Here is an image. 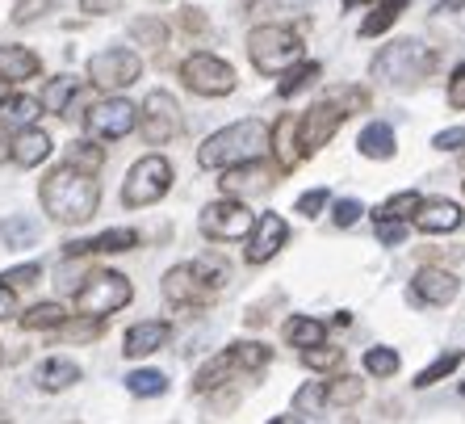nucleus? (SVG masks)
<instances>
[{"instance_id":"obj_1","label":"nucleus","mask_w":465,"mask_h":424,"mask_svg":"<svg viewBox=\"0 0 465 424\" xmlns=\"http://www.w3.org/2000/svg\"><path fill=\"white\" fill-rule=\"evenodd\" d=\"M38 197H43V210L54 223H88V218L97 215L101 189L93 181V173H80L72 164H59V168H51L43 177Z\"/></svg>"},{"instance_id":"obj_2","label":"nucleus","mask_w":465,"mask_h":424,"mask_svg":"<svg viewBox=\"0 0 465 424\" xmlns=\"http://www.w3.org/2000/svg\"><path fill=\"white\" fill-rule=\"evenodd\" d=\"M269 126L260 118L231 122L223 131H214L202 147H197V164L202 168H235V164H252L269 152Z\"/></svg>"},{"instance_id":"obj_3","label":"nucleus","mask_w":465,"mask_h":424,"mask_svg":"<svg viewBox=\"0 0 465 424\" xmlns=\"http://www.w3.org/2000/svg\"><path fill=\"white\" fill-rule=\"evenodd\" d=\"M432 72V51L415 38H399L378 51L373 59V80L386 88H407V85H420L423 76Z\"/></svg>"},{"instance_id":"obj_4","label":"nucleus","mask_w":465,"mask_h":424,"mask_svg":"<svg viewBox=\"0 0 465 424\" xmlns=\"http://www.w3.org/2000/svg\"><path fill=\"white\" fill-rule=\"evenodd\" d=\"M248 55H252V67L264 72V76H282L285 67H293L302 59V43L298 34L285 30V25H256L248 34Z\"/></svg>"},{"instance_id":"obj_5","label":"nucleus","mask_w":465,"mask_h":424,"mask_svg":"<svg viewBox=\"0 0 465 424\" xmlns=\"http://www.w3.org/2000/svg\"><path fill=\"white\" fill-rule=\"evenodd\" d=\"M130 298H134V290H130L126 278H122V273H114V269H101V273H93V278L80 286L76 311H80V316H88V319H101V316L122 311Z\"/></svg>"},{"instance_id":"obj_6","label":"nucleus","mask_w":465,"mask_h":424,"mask_svg":"<svg viewBox=\"0 0 465 424\" xmlns=\"http://www.w3.org/2000/svg\"><path fill=\"white\" fill-rule=\"evenodd\" d=\"M168 189H173V164L163 160V156H143V160L126 173L122 202L139 210V207H152V202H160Z\"/></svg>"},{"instance_id":"obj_7","label":"nucleus","mask_w":465,"mask_h":424,"mask_svg":"<svg viewBox=\"0 0 465 424\" xmlns=\"http://www.w3.org/2000/svg\"><path fill=\"white\" fill-rule=\"evenodd\" d=\"M181 80H184V88H193L202 97H227V93H235V67L210 51L189 55L181 64Z\"/></svg>"},{"instance_id":"obj_8","label":"nucleus","mask_w":465,"mask_h":424,"mask_svg":"<svg viewBox=\"0 0 465 424\" xmlns=\"http://www.w3.org/2000/svg\"><path fill=\"white\" fill-rule=\"evenodd\" d=\"M139 76H143V59L134 51H126V46H109V51L88 59V80L97 88H105V93L130 88Z\"/></svg>"},{"instance_id":"obj_9","label":"nucleus","mask_w":465,"mask_h":424,"mask_svg":"<svg viewBox=\"0 0 465 424\" xmlns=\"http://www.w3.org/2000/svg\"><path fill=\"white\" fill-rule=\"evenodd\" d=\"M252 223H256V215H252L248 202H239V197H223V202H210V207L202 210V236L223 239V244L248 239Z\"/></svg>"},{"instance_id":"obj_10","label":"nucleus","mask_w":465,"mask_h":424,"mask_svg":"<svg viewBox=\"0 0 465 424\" xmlns=\"http://www.w3.org/2000/svg\"><path fill=\"white\" fill-rule=\"evenodd\" d=\"M139 126H143V139L152 143V147L176 139L181 135V106H176L173 93H163V88L147 93V101L139 109Z\"/></svg>"},{"instance_id":"obj_11","label":"nucleus","mask_w":465,"mask_h":424,"mask_svg":"<svg viewBox=\"0 0 465 424\" xmlns=\"http://www.w3.org/2000/svg\"><path fill=\"white\" fill-rule=\"evenodd\" d=\"M344 118H348V109L340 106V101H323V106L306 109L302 118H298V126H293V135H298V156L319 152V147L340 131V122Z\"/></svg>"},{"instance_id":"obj_12","label":"nucleus","mask_w":465,"mask_h":424,"mask_svg":"<svg viewBox=\"0 0 465 424\" xmlns=\"http://www.w3.org/2000/svg\"><path fill=\"white\" fill-rule=\"evenodd\" d=\"M88 135L93 139H126L139 126V109L130 106L126 97H105L88 109Z\"/></svg>"},{"instance_id":"obj_13","label":"nucleus","mask_w":465,"mask_h":424,"mask_svg":"<svg viewBox=\"0 0 465 424\" xmlns=\"http://www.w3.org/2000/svg\"><path fill=\"white\" fill-rule=\"evenodd\" d=\"M285 239H290V223L282 215H260L248 231V252L243 257H248V265H264L285 248Z\"/></svg>"},{"instance_id":"obj_14","label":"nucleus","mask_w":465,"mask_h":424,"mask_svg":"<svg viewBox=\"0 0 465 424\" xmlns=\"http://www.w3.org/2000/svg\"><path fill=\"white\" fill-rule=\"evenodd\" d=\"M163 298L173 307H202L214 298V290L197 278L193 265H176V269L163 273Z\"/></svg>"},{"instance_id":"obj_15","label":"nucleus","mask_w":465,"mask_h":424,"mask_svg":"<svg viewBox=\"0 0 465 424\" xmlns=\"http://www.w3.org/2000/svg\"><path fill=\"white\" fill-rule=\"evenodd\" d=\"M411 290L420 303L428 307H444V303H453L457 290H461V282H457L449 269H436V265H423L420 273L411 278Z\"/></svg>"},{"instance_id":"obj_16","label":"nucleus","mask_w":465,"mask_h":424,"mask_svg":"<svg viewBox=\"0 0 465 424\" xmlns=\"http://www.w3.org/2000/svg\"><path fill=\"white\" fill-rule=\"evenodd\" d=\"M461 207L457 202H449V197H428V202H420V210H415V227L428 231V236H444V231H457L461 227Z\"/></svg>"},{"instance_id":"obj_17","label":"nucleus","mask_w":465,"mask_h":424,"mask_svg":"<svg viewBox=\"0 0 465 424\" xmlns=\"http://www.w3.org/2000/svg\"><path fill=\"white\" fill-rule=\"evenodd\" d=\"M168 337H173V328L163 324V319H143V324H134L126 332L122 353H126V358H147V353H155V348L168 345Z\"/></svg>"},{"instance_id":"obj_18","label":"nucleus","mask_w":465,"mask_h":424,"mask_svg":"<svg viewBox=\"0 0 465 424\" xmlns=\"http://www.w3.org/2000/svg\"><path fill=\"white\" fill-rule=\"evenodd\" d=\"M269 181H272V173L269 168H264V164L260 160H252V164H235V168H227V173H223V181H218V186H223V194H260V189H269Z\"/></svg>"},{"instance_id":"obj_19","label":"nucleus","mask_w":465,"mask_h":424,"mask_svg":"<svg viewBox=\"0 0 465 424\" xmlns=\"http://www.w3.org/2000/svg\"><path fill=\"white\" fill-rule=\"evenodd\" d=\"M139 244V231L134 227H109L93 239H76V244H67V257H88V252H126Z\"/></svg>"},{"instance_id":"obj_20","label":"nucleus","mask_w":465,"mask_h":424,"mask_svg":"<svg viewBox=\"0 0 465 424\" xmlns=\"http://www.w3.org/2000/svg\"><path fill=\"white\" fill-rule=\"evenodd\" d=\"M38 67H43V59L34 51H25V46H0V80L5 85L38 76Z\"/></svg>"},{"instance_id":"obj_21","label":"nucleus","mask_w":465,"mask_h":424,"mask_svg":"<svg viewBox=\"0 0 465 424\" xmlns=\"http://www.w3.org/2000/svg\"><path fill=\"white\" fill-rule=\"evenodd\" d=\"M51 156V135L38 131V126H25L17 139H13V160L22 164V168H34V164H43Z\"/></svg>"},{"instance_id":"obj_22","label":"nucleus","mask_w":465,"mask_h":424,"mask_svg":"<svg viewBox=\"0 0 465 424\" xmlns=\"http://www.w3.org/2000/svg\"><path fill=\"white\" fill-rule=\"evenodd\" d=\"M357 147L369 160H390V156H394V131H390V122H369L365 131H361Z\"/></svg>"},{"instance_id":"obj_23","label":"nucleus","mask_w":465,"mask_h":424,"mask_svg":"<svg viewBox=\"0 0 465 424\" xmlns=\"http://www.w3.org/2000/svg\"><path fill=\"white\" fill-rule=\"evenodd\" d=\"M43 114V106L34 97H0V126H17V131H25V126H34V118Z\"/></svg>"},{"instance_id":"obj_24","label":"nucleus","mask_w":465,"mask_h":424,"mask_svg":"<svg viewBox=\"0 0 465 424\" xmlns=\"http://www.w3.org/2000/svg\"><path fill=\"white\" fill-rule=\"evenodd\" d=\"M72 382H80V366L67 358H51L43 361V370H38V387L43 391H67Z\"/></svg>"},{"instance_id":"obj_25","label":"nucleus","mask_w":465,"mask_h":424,"mask_svg":"<svg viewBox=\"0 0 465 424\" xmlns=\"http://www.w3.org/2000/svg\"><path fill=\"white\" fill-rule=\"evenodd\" d=\"M231 374H239V370H235V361H231V353H227V348H223V353H218L214 361H206V366L197 370V379H193V391H197V395L218 391V387H223V382H227Z\"/></svg>"},{"instance_id":"obj_26","label":"nucleus","mask_w":465,"mask_h":424,"mask_svg":"<svg viewBox=\"0 0 465 424\" xmlns=\"http://www.w3.org/2000/svg\"><path fill=\"white\" fill-rule=\"evenodd\" d=\"M80 93V80L76 76H54V80H46V88H43V101L38 106L46 109V114H67V106H72V97Z\"/></svg>"},{"instance_id":"obj_27","label":"nucleus","mask_w":465,"mask_h":424,"mask_svg":"<svg viewBox=\"0 0 465 424\" xmlns=\"http://www.w3.org/2000/svg\"><path fill=\"white\" fill-rule=\"evenodd\" d=\"M227 353H231V361H235V370H243V374H256L272 361V348L260 345V340H239V345H231Z\"/></svg>"},{"instance_id":"obj_28","label":"nucleus","mask_w":465,"mask_h":424,"mask_svg":"<svg viewBox=\"0 0 465 424\" xmlns=\"http://www.w3.org/2000/svg\"><path fill=\"white\" fill-rule=\"evenodd\" d=\"M327 337V324H319V319L311 316H293L290 324H285V340H290L293 348H314V345H323Z\"/></svg>"},{"instance_id":"obj_29","label":"nucleus","mask_w":465,"mask_h":424,"mask_svg":"<svg viewBox=\"0 0 465 424\" xmlns=\"http://www.w3.org/2000/svg\"><path fill=\"white\" fill-rule=\"evenodd\" d=\"M420 202L423 197L415 194V189H402V194H394L390 202H381V207L373 210V218H378V223H407V218L420 210Z\"/></svg>"},{"instance_id":"obj_30","label":"nucleus","mask_w":465,"mask_h":424,"mask_svg":"<svg viewBox=\"0 0 465 424\" xmlns=\"http://www.w3.org/2000/svg\"><path fill=\"white\" fill-rule=\"evenodd\" d=\"M64 324H67V311L59 303H38L22 316L25 332H43V328H64Z\"/></svg>"},{"instance_id":"obj_31","label":"nucleus","mask_w":465,"mask_h":424,"mask_svg":"<svg viewBox=\"0 0 465 424\" xmlns=\"http://www.w3.org/2000/svg\"><path fill=\"white\" fill-rule=\"evenodd\" d=\"M407 9V0H381L378 9L369 13L365 22H361V34H365V38H373V34H381V30H390V25L399 22V13Z\"/></svg>"},{"instance_id":"obj_32","label":"nucleus","mask_w":465,"mask_h":424,"mask_svg":"<svg viewBox=\"0 0 465 424\" xmlns=\"http://www.w3.org/2000/svg\"><path fill=\"white\" fill-rule=\"evenodd\" d=\"M461 348H449V353H440V358L432 361V366H428V370H420L415 374V387H420V391H428V387H432V382H440V379H449V374L457 370V366H461Z\"/></svg>"},{"instance_id":"obj_33","label":"nucleus","mask_w":465,"mask_h":424,"mask_svg":"<svg viewBox=\"0 0 465 424\" xmlns=\"http://www.w3.org/2000/svg\"><path fill=\"white\" fill-rule=\"evenodd\" d=\"M126 391L139 395V399H155V395L168 391V379L160 370H134V374H126Z\"/></svg>"},{"instance_id":"obj_34","label":"nucleus","mask_w":465,"mask_h":424,"mask_svg":"<svg viewBox=\"0 0 465 424\" xmlns=\"http://www.w3.org/2000/svg\"><path fill=\"white\" fill-rule=\"evenodd\" d=\"M38 239V223L34 218H9V223H0V244L5 248H25Z\"/></svg>"},{"instance_id":"obj_35","label":"nucleus","mask_w":465,"mask_h":424,"mask_svg":"<svg viewBox=\"0 0 465 424\" xmlns=\"http://www.w3.org/2000/svg\"><path fill=\"white\" fill-rule=\"evenodd\" d=\"M130 38L139 46H163L168 43V25H163L160 17H134V22H130Z\"/></svg>"},{"instance_id":"obj_36","label":"nucleus","mask_w":465,"mask_h":424,"mask_svg":"<svg viewBox=\"0 0 465 424\" xmlns=\"http://www.w3.org/2000/svg\"><path fill=\"white\" fill-rule=\"evenodd\" d=\"M282 85H277V93L282 97H293V93H302V88H311L314 80H319V64H302V67H285L282 72Z\"/></svg>"},{"instance_id":"obj_37","label":"nucleus","mask_w":465,"mask_h":424,"mask_svg":"<svg viewBox=\"0 0 465 424\" xmlns=\"http://www.w3.org/2000/svg\"><path fill=\"white\" fill-rule=\"evenodd\" d=\"M302 366L306 370H340L344 366V348H331V345L302 348Z\"/></svg>"},{"instance_id":"obj_38","label":"nucleus","mask_w":465,"mask_h":424,"mask_svg":"<svg viewBox=\"0 0 465 424\" xmlns=\"http://www.w3.org/2000/svg\"><path fill=\"white\" fill-rule=\"evenodd\" d=\"M67 164L80 168V173H97L101 164H105V152H101L97 143H72L67 147Z\"/></svg>"},{"instance_id":"obj_39","label":"nucleus","mask_w":465,"mask_h":424,"mask_svg":"<svg viewBox=\"0 0 465 424\" xmlns=\"http://www.w3.org/2000/svg\"><path fill=\"white\" fill-rule=\"evenodd\" d=\"M365 370L373 374V379H394V374H399V353H394V348H386V345L369 348V353H365Z\"/></svg>"},{"instance_id":"obj_40","label":"nucleus","mask_w":465,"mask_h":424,"mask_svg":"<svg viewBox=\"0 0 465 424\" xmlns=\"http://www.w3.org/2000/svg\"><path fill=\"white\" fill-rule=\"evenodd\" d=\"M293 126H298V118H282L277 122V135H269V143H277V156H282V164L290 168L293 160H298V143H293Z\"/></svg>"},{"instance_id":"obj_41","label":"nucleus","mask_w":465,"mask_h":424,"mask_svg":"<svg viewBox=\"0 0 465 424\" xmlns=\"http://www.w3.org/2000/svg\"><path fill=\"white\" fill-rule=\"evenodd\" d=\"M323 403H327L323 382H306V387H298V395H293V412H298V416H314Z\"/></svg>"},{"instance_id":"obj_42","label":"nucleus","mask_w":465,"mask_h":424,"mask_svg":"<svg viewBox=\"0 0 465 424\" xmlns=\"http://www.w3.org/2000/svg\"><path fill=\"white\" fill-rule=\"evenodd\" d=\"M323 391H327V399H331V403H340V408H344V403H357L361 395H365V382L352 379V374H344V379H336L331 387H323Z\"/></svg>"},{"instance_id":"obj_43","label":"nucleus","mask_w":465,"mask_h":424,"mask_svg":"<svg viewBox=\"0 0 465 424\" xmlns=\"http://www.w3.org/2000/svg\"><path fill=\"white\" fill-rule=\"evenodd\" d=\"M38 278H43V269H38V265H17V269H9V273H0V286H34L38 282Z\"/></svg>"},{"instance_id":"obj_44","label":"nucleus","mask_w":465,"mask_h":424,"mask_svg":"<svg viewBox=\"0 0 465 424\" xmlns=\"http://www.w3.org/2000/svg\"><path fill=\"white\" fill-rule=\"evenodd\" d=\"M361 215H365V207H361L357 197H340V202H336V215H331V218H336V227H352Z\"/></svg>"},{"instance_id":"obj_45","label":"nucleus","mask_w":465,"mask_h":424,"mask_svg":"<svg viewBox=\"0 0 465 424\" xmlns=\"http://www.w3.org/2000/svg\"><path fill=\"white\" fill-rule=\"evenodd\" d=\"M323 207H327V189H306V194L298 197V215H306V218H314Z\"/></svg>"},{"instance_id":"obj_46","label":"nucleus","mask_w":465,"mask_h":424,"mask_svg":"<svg viewBox=\"0 0 465 424\" xmlns=\"http://www.w3.org/2000/svg\"><path fill=\"white\" fill-rule=\"evenodd\" d=\"M432 147H440V152H461L465 147V126H449V131H440L432 139Z\"/></svg>"},{"instance_id":"obj_47","label":"nucleus","mask_w":465,"mask_h":424,"mask_svg":"<svg viewBox=\"0 0 465 424\" xmlns=\"http://www.w3.org/2000/svg\"><path fill=\"white\" fill-rule=\"evenodd\" d=\"M449 106L465 109V64L453 72V85H449Z\"/></svg>"},{"instance_id":"obj_48","label":"nucleus","mask_w":465,"mask_h":424,"mask_svg":"<svg viewBox=\"0 0 465 424\" xmlns=\"http://www.w3.org/2000/svg\"><path fill=\"white\" fill-rule=\"evenodd\" d=\"M402 236H407V227H402V223H378V239H381V244H402Z\"/></svg>"},{"instance_id":"obj_49","label":"nucleus","mask_w":465,"mask_h":424,"mask_svg":"<svg viewBox=\"0 0 465 424\" xmlns=\"http://www.w3.org/2000/svg\"><path fill=\"white\" fill-rule=\"evenodd\" d=\"M9 316H17V298H13L9 286H0V319H9Z\"/></svg>"},{"instance_id":"obj_50","label":"nucleus","mask_w":465,"mask_h":424,"mask_svg":"<svg viewBox=\"0 0 465 424\" xmlns=\"http://www.w3.org/2000/svg\"><path fill=\"white\" fill-rule=\"evenodd\" d=\"M80 9L84 13H109V9H118V0H80Z\"/></svg>"},{"instance_id":"obj_51","label":"nucleus","mask_w":465,"mask_h":424,"mask_svg":"<svg viewBox=\"0 0 465 424\" xmlns=\"http://www.w3.org/2000/svg\"><path fill=\"white\" fill-rule=\"evenodd\" d=\"M181 22H184V30H202V25H206V22H202V13H197V9H184V17H181Z\"/></svg>"},{"instance_id":"obj_52","label":"nucleus","mask_w":465,"mask_h":424,"mask_svg":"<svg viewBox=\"0 0 465 424\" xmlns=\"http://www.w3.org/2000/svg\"><path fill=\"white\" fill-rule=\"evenodd\" d=\"M76 340H88V337H97V324H80V328H67Z\"/></svg>"},{"instance_id":"obj_53","label":"nucleus","mask_w":465,"mask_h":424,"mask_svg":"<svg viewBox=\"0 0 465 424\" xmlns=\"http://www.w3.org/2000/svg\"><path fill=\"white\" fill-rule=\"evenodd\" d=\"M9 156H13V143H9V139H5V131H0V164L9 160Z\"/></svg>"},{"instance_id":"obj_54","label":"nucleus","mask_w":465,"mask_h":424,"mask_svg":"<svg viewBox=\"0 0 465 424\" xmlns=\"http://www.w3.org/2000/svg\"><path fill=\"white\" fill-rule=\"evenodd\" d=\"M5 420H9V416H5V403H0V424H5Z\"/></svg>"},{"instance_id":"obj_55","label":"nucleus","mask_w":465,"mask_h":424,"mask_svg":"<svg viewBox=\"0 0 465 424\" xmlns=\"http://www.w3.org/2000/svg\"><path fill=\"white\" fill-rule=\"evenodd\" d=\"M461 395H465V382H461Z\"/></svg>"},{"instance_id":"obj_56","label":"nucleus","mask_w":465,"mask_h":424,"mask_svg":"<svg viewBox=\"0 0 465 424\" xmlns=\"http://www.w3.org/2000/svg\"><path fill=\"white\" fill-rule=\"evenodd\" d=\"M0 361H5V353H0Z\"/></svg>"},{"instance_id":"obj_57","label":"nucleus","mask_w":465,"mask_h":424,"mask_svg":"<svg viewBox=\"0 0 465 424\" xmlns=\"http://www.w3.org/2000/svg\"><path fill=\"white\" fill-rule=\"evenodd\" d=\"M0 88H5V80H0Z\"/></svg>"},{"instance_id":"obj_58","label":"nucleus","mask_w":465,"mask_h":424,"mask_svg":"<svg viewBox=\"0 0 465 424\" xmlns=\"http://www.w3.org/2000/svg\"><path fill=\"white\" fill-rule=\"evenodd\" d=\"M461 164H465V156H461Z\"/></svg>"}]
</instances>
